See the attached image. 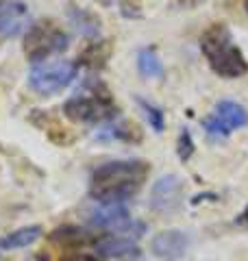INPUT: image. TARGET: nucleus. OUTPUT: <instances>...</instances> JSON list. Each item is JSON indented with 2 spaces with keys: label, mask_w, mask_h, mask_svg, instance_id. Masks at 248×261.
I'll return each mask as SVG.
<instances>
[{
  "label": "nucleus",
  "mask_w": 248,
  "mask_h": 261,
  "mask_svg": "<svg viewBox=\"0 0 248 261\" xmlns=\"http://www.w3.org/2000/svg\"><path fill=\"white\" fill-rule=\"evenodd\" d=\"M151 166L142 159H120L98 166L89 178V196L98 205H122L142 190Z\"/></svg>",
  "instance_id": "obj_1"
},
{
  "label": "nucleus",
  "mask_w": 248,
  "mask_h": 261,
  "mask_svg": "<svg viewBox=\"0 0 248 261\" xmlns=\"http://www.w3.org/2000/svg\"><path fill=\"white\" fill-rule=\"evenodd\" d=\"M201 50L209 68L222 79H239L248 72V61L244 59L227 24H211L203 31Z\"/></svg>",
  "instance_id": "obj_2"
},
{
  "label": "nucleus",
  "mask_w": 248,
  "mask_h": 261,
  "mask_svg": "<svg viewBox=\"0 0 248 261\" xmlns=\"http://www.w3.org/2000/svg\"><path fill=\"white\" fill-rule=\"evenodd\" d=\"M63 116L77 124H98L113 120L118 116V107L101 83H92L85 92L74 94L63 102Z\"/></svg>",
  "instance_id": "obj_3"
},
{
  "label": "nucleus",
  "mask_w": 248,
  "mask_h": 261,
  "mask_svg": "<svg viewBox=\"0 0 248 261\" xmlns=\"http://www.w3.org/2000/svg\"><path fill=\"white\" fill-rule=\"evenodd\" d=\"M70 44V35L55 20H39L31 24L24 35V55L31 63H41L53 55L63 53Z\"/></svg>",
  "instance_id": "obj_4"
},
{
  "label": "nucleus",
  "mask_w": 248,
  "mask_h": 261,
  "mask_svg": "<svg viewBox=\"0 0 248 261\" xmlns=\"http://www.w3.org/2000/svg\"><path fill=\"white\" fill-rule=\"evenodd\" d=\"M77 63L74 61H48L35 63L29 72V85L39 96H55L63 92L77 79Z\"/></svg>",
  "instance_id": "obj_5"
},
{
  "label": "nucleus",
  "mask_w": 248,
  "mask_h": 261,
  "mask_svg": "<svg viewBox=\"0 0 248 261\" xmlns=\"http://www.w3.org/2000/svg\"><path fill=\"white\" fill-rule=\"evenodd\" d=\"M248 126V111L235 100H220L213 113L203 120V128L211 137H229L235 128Z\"/></svg>",
  "instance_id": "obj_6"
},
{
  "label": "nucleus",
  "mask_w": 248,
  "mask_h": 261,
  "mask_svg": "<svg viewBox=\"0 0 248 261\" xmlns=\"http://www.w3.org/2000/svg\"><path fill=\"white\" fill-rule=\"evenodd\" d=\"M183 178L177 174H163L151 187V209L157 214H175L183 205Z\"/></svg>",
  "instance_id": "obj_7"
},
{
  "label": "nucleus",
  "mask_w": 248,
  "mask_h": 261,
  "mask_svg": "<svg viewBox=\"0 0 248 261\" xmlns=\"http://www.w3.org/2000/svg\"><path fill=\"white\" fill-rule=\"evenodd\" d=\"M89 224L96 226V228H103V231H113V233L115 231L118 233H133L135 226H142V224L133 222V218H131L129 209L124 205H98L92 214H89Z\"/></svg>",
  "instance_id": "obj_8"
},
{
  "label": "nucleus",
  "mask_w": 248,
  "mask_h": 261,
  "mask_svg": "<svg viewBox=\"0 0 248 261\" xmlns=\"http://www.w3.org/2000/svg\"><path fill=\"white\" fill-rule=\"evenodd\" d=\"M31 11L22 0H0V37L11 39L29 31Z\"/></svg>",
  "instance_id": "obj_9"
},
{
  "label": "nucleus",
  "mask_w": 248,
  "mask_h": 261,
  "mask_svg": "<svg viewBox=\"0 0 248 261\" xmlns=\"http://www.w3.org/2000/svg\"><path fill=\"white\" fill-rule=\"evenodd\" d=\"M187 246H189L187 233L179 231V228H168V231L157 233L151 242L153 255L161 259H177L187 250Z\"/></svg>",
  "instance_id": "obj_10"
},
{
  "label": "nucleus",
  "mask_w": 248,
  "mask_h": 261,
  "mask_svg": "<svg viewBox=\"0 0 248 261\" xmlns=\"http://www.w3.org/2000/svg\"><path fill=\"white\" fill-rule=\"evenodd\" d=\"M94 248L98 252V257H107V259L139 255V246L129 235H105V238H98L94 242Z\"/></svg>",
  "instance_id": "obj_11"
},
{
  "label": "nucleus",
  "mask_w": 248,
  "mask_h": 261,
  "mask_svg": "<svg viewBox=\"0 0 248 261\" xmlns=\"http://www.w3.org/2000/svg\"><path fill=\"white\" fill-rule=\"evenodd\" d=\"M41 238V226L39 224H31V226H22L18 231H13L5 238H0V248L3 250H13V248H27L33 242H37Z\"/></svg>",
  "instance_id": "obj_12"
},
{
  "label": "nucleus",
  "mask_w": 248,
  "mask_h": 261,
  "mask_svg": "<svg viewBox=\"0 0 248 261\" xmlns=\"http://www.w3.org/2000/svg\"><path fill=\"white\" fill-rule=\"evenodd\" d=\"M137 70L146 79H161L163 76V61L155 48H142L137 53Z\"/></svg>",
  "instance_id": "obj_13"
},
{
  "label": "nucleus",
  "mask_w": 248,
  "mask_h": 261,
  "mask_svg": "<svg viewBox=\"0 0 248 261\" xmlns=\"http://www.w3.org/2000/svg\"><path fill=\"white\" fill-rule=\"evenodd\" d=\"M70 20L74 22V27L79 29V33L83 37H98L101 35V20L96 18L92 11L87 9H79V7H72L70 9Z\"/></svg>",
  "instance_id": "obj_14"
},
{
  "label": "nucleus",
  "mask_w": 248,
  "mask_h": 261,
  "mask_svg": "<svg viewBox=\"0 0 248 261\" xmlns=\"http://www.w3.org/2000/svg\"><path fill=\"white\" fill-rule=\"evenodd\" d=\"M51 240L61 244V246H85V244L92 240V233L85 231V228L81 226H61L57 228V231H53Z\"/></svg>",
  "instance_id": "obj_15"
},
{
  "label": "nucleus",
  "mask_w": 248,
  "mask_h": 261,
  "mask_svg": "<svg viewBox=\"0 0 248 261\" xmlns=\"http://www.w3.org/2000/svg\"><path fill=\"white\" fill-rule=\"evenodd\" d=\"M135 102L139 105V109L144 111V116H146V120H148V124H151V128L155 130V133H163V128H165V116H163V111L157 107V105L144 100L142 96H137V98H135Z\"/></svg>",
  "instance_id": "obj_16"
},
{
  "label": "nucleus",
  "mask_w": 248,
  "mask_h": 261,
  "mask_svg": "<svg viewBox=\"0 0 248 261\" xmlns=\"http://www.w3.org/2000/svg\"><path fill=\"white\" fill-rule=\"evenodd\" d=\"M109 137H115V140H124V142H137L139 140V128L135 124H131V122H118V124H113L105 130Z\"/></svg>",
  "instance_id": "obj_17"
},
{
  "label": "nucleus",
  "mask_w": 248,
  "mask_h": 261,
  "mask_svg": "<svg viewBox=\"0 0 248 261\" xmlns=\"http://www.w3.org/2000/svg\"><path fill=\"white\" fill-rule=\"evenodd\" d=\"M177 154H179L181 161H187L194 154V140H192V133H189L187 128L181 130V135L177 140Z\"/></svg>",
  "instance_id": "obj_18"
},
{
  "label": "nucleus",
  "mask_w": 248,
  "mask_h": 261,
  "mask_svg": "<svg viewBox=\"0 0 248 261\" xmlns=\"http://www.w3.org/2000/svg\"><path fill=\"white\" fill-rule=\"evenodd\" d=\"M205 3V0H175V7L179 9H185V11H192V9H198Z\"/></svg>",
  "instance_id": "obj_19"
},
{
  "label": "nucleus",
  "mask_w": 248,
  "mask_h": 261,
  "mask_svg": "<svg viewBox=\"0 0 248 261\" xmlns=\"http://www.w3.org/2000/svg\"><path fill=\"white\" fill-rule=\"evenodd\" d=\"M61 261H96L92 255H83V252H74V255H65Z\"/></svg>",
  "instance_id": "obj_20"
},
{
  "label": "nucleus",
  "mask_w": 248,
  "mask_h": 261,
  "mask_svg": "<svg viewBox=\"0 0 248 261\" xmlns=\"http://www.w3.org/2000/svg\"><path fill=\"white\" fill-rule=\"evenodd\" d=\"M237 224H244V226H248V207L242 211V214L237 216Z\"/></svg>",
  "instance_id": "obj_21"
},
{
  "label": "nucleus",
  "mask_w": 248,
  "mask_h": 261,
  "mask_svg": "<svg viewBox=\"0 0 248 261\" xmlns=\"http://www.w3.org/2000/svg\"><path fill=\"white\" fill-rule=\"evenodd\" d=\"M33 261H51V257H48V252H44V250H39L35 257H33Z\"/></svg>",
  "instance_id": "obj_22"
},
{
  "label": "nucleus",
  "mask_w": 248,
  "mask_h": 261,
  "mask_svg": "<svg viewBox=\"0 0 248 261\" xmlns=\"http://www.w3.org/2000/svg\"><path fill=\"white\" fill-rule=\"evenodd\" d=\"M244 9H246V13H248V0H246V3H244Z\"/></svg>",
  "instance_id": "obj_23"
}]
</instances>
